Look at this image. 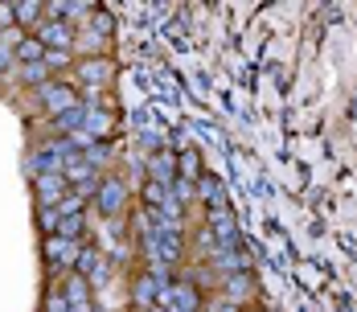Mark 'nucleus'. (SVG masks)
<instances>
[{
    "mask_svg": "<svg viewBox=\"0 0 357 312\" xmlns=\"http://www.w3.org/2000/svg\"><path fill=\"white\" fill-rule=\"evenodd\" d=\"M41 251H45V263H50V272L58 276V272H70L74 263H78V251H82V246L74 243V239H58V235H50Z\"/></svg>",
    "mask_w": 357,
    "mask_h": 312,
    "instance_id": "nucleus-1",
    "label": "nucleus"
},
{
    "mask_svg": "<svg viewBox=\"0 0 357 312\" xmlns=\"http://www.w3.org/2000/svg\"><path fill=\"white\" fill-rule=\"evenodd\" d=\"M210 235H214V243L226 246V251H238V246H243V235H238L230 209H210Z\"/></svg>",
    "mask_w": 357,
    "mask_h": 312,
    "instance_id": "nucleus-2",
    "label": "nucleus"
},
{
    "mask_svg": "<svg viewBox=\"0 0 357 312\" xmlns=\"http://www.w3.org/2000/svg\"><path fill=\"white\" fill-rule=\"evenodd\" d=\"M41 103H45L50 115H62V111L78 107V91L66 87V82H45V87H41Z\"/></svg>",
    "mask_w": 357,
    "mask_h": 312,
    "instance_id": "nucleus-3",
    "label": "nucleus"
},
{
    "mask_svg": "<svg viewBox=\"0 0 357 312\" xmlns=\"http://www.w3.org/2000/svg\"><path fill=\"white\" fill-rule=\"evenodd\" d=\"M148 181H156V185H165V189H173V181H177V156L165 148V152H152L148 156Z\"/></svg>",
    "mask_w": 357,
    "mask_h": 312,
    "instance_id": "nucleus-4",
    "label": "nucleus"
},
{
    "mask_svg": "<svg viewBox=\"0 0 357 312\" xmlns=\"http://www.w3.org/2000/svg\"><path fill=\"white\" fill-rule=\"evenodd\" d=\"M123 202H128V185H123L119 177H107V181L99 185V193H95V206H99V214H119V209H123Z\"/></svg>",
    "mask_w": 357,
    "mask_h": 312,
    "instance_id": "nucleus-5",
    "label": "nucleus"
},
{
    "mask_svg": "<svg viewBox=\"0 0 357 312\" xmlns=\"http://www.w3.org/2000/svg\"><path fill=\"white\" fill-rule=\"evenodd\" d=\"M37 41H41L45 50H70L74 45V29L66 25V21H41Z\"/></svg>",
    "mask_w": 357,
    "mask_h": 312,
    "instance_id": "nucleus-6",
    "label": "nucleus"
},
{
    "mask_svg": "<svg viewBox=\"0 0 357 312\" xmlns=\"http://www.w3.org/2000/svg\"><path fill=\"white\" fill-rule=\"evenodd\" d=\"M33 185H37V198H41V206H58L62 198H66V177L62 173H41V177H33Z\"/></svg>",
    "mask_w": 357,
    "mask_h": 312,
    "instance_id": "nucleus-7",
    "label": "nucleus"
},
{
    "mask_svg": "<svg viewBox=\"0 0 357 312\" xmlns=\"http://www.w3.org/2000/svg\"><path fill=\"white\" fill-rule=\"evenodd\" d=\"M74 267H78V276L86 279V283H99V279H103V259H99V251H95V246H82Z\"/></svg>",
    "mask_w": 357,
    "mask_h": 312,
    "instance_id": "nucleus-8",
    "label": "nucleus"
},
{
    "mask_svg": "<svg viewBox=\"0 0 357 312\" xmlns=\"http://www.w3.org/2000/svg\"><path fill=\"white\" fill-rule=\"evenodd\" d=\"M169 300H173V312H193V309H202V296H197V288H193L189 279H181L177 288L169 292Z\"/></svg>",
    "mask_w": 357,
    "mask_h": 312,
    "instance_id": "nucleus-9",
    "label": "nucleus"
},
{
    "mask_svg": "<svg viewBox=\"0 0 357 312\" xmlns=\"http://www.w3.org/2000/svg\"><path fill=\"white\" fill-rule=\"evenodd\" d=\"M177 181H189V185L202 181V156H197V148L177 152Z\"/></svg>",
    "mask_w": 357,
    "mask_h": 312,
    "instance_id": "nucleus-10",
    "label": "nucleus"
},
{
    "mask_svg": "<svg viewBox=\"0 0 357 312\" xmlns=\"http://www.w3.org/2000/svg\"><path fill=\"white\" fill-rule=\"evenodd\" d=\"M41 13H45L41 0H17L13 4V21L17 25H29V29H41Z\"/></svg>",
    "mask_w": 357,
    "mask_h": 312,
    "instance_id": "nucleus-11",
    "label": "nucleus"
},
{
    "mask_svg": "<svg viewBox=\"0 0 357 312\" xmlns=\"http://www.w3.org/2000/svg\"><path fill=\"white\" fill-rule=\"evenodd\" d=\"M13 58H17L21 66H37V62H45V45H41L37 37H21V41L13 45Z\"/></svg>",
    "mask_w": 357,
    "mask_h": 312,
    "instance_id": "nucleus-12",
    "label": "nucleus"
},
{
    "mask_svg": "<svg viewBox=\"0 0 357 312\" xmlns=\"http://www.w3.org/2000/svg\"><path fill=\"white\" fill-rule=\"evenodd\" d=\"M62 177H66V185H70V189H78V185H86V181H95V169H91V165H86V161H82V156H74V161H66V165H62Z\"/></svg>",
    "mask_w": 357,
    "mask_h": 312,
    "instance_id": "nucleus-13",
    "label": "nucleus"
},
{
    "mask_svg": "<svg viewBox=\"0 0 357 312\" xmlns=\"http://www.w3.org/2000/svg\"><path fill=\"white\" fill-rule=\"evenodd\" d=\"M214 267H218V272H226V276H230V272H234V276H243V272H247L250 263L243 259V255H238V251H226V246H214Z\"/></svg>",
    "mask_w": 357,
    "mask_h": 312,
    "instance_id": "nucleus-14",
    "label": "nucleus"
},
{
    "mask_svg": "<svg viewBox=\"0 0 357 312\" xmlns=\"http://www.w3.org/2000/svg\"><path fill=\"white\" fill-rule=\"evenodd\" d=\"M197 193H202V202L210 209H226V193H222V181L218 177H202L197 181Z\"/></svg>",
    "mask_w": 357,
    "mask_h": 312,
    "instance_id": "nucleus-15",
    "label": "nucleus"
},
{
    "mask_svg": "<svg viewBox=\"0 0 357 312\" xmlns=\"http://www.w3.org/2000/svg\"><path fill=\"white\" fill-rule=\"evenodd\" d=\"M62 296H66V304H91V288H86V279L78 276H66V283H62Z\"/></svg>",
    "mask_w": 357,
    "mask_h": 312,
    "instance_id": "nucleus-16",
    "label": "nucleus"
},
{
    "mask_svg": "<svg viewBox=\"0 0 357 312\" xmlns=\"http://www.w3.org/2000/svg\"><path fill=\"white\" fill-rule=\"evenodd\" d=\"M82 115H86V103L70 107V111H62V115H54V128L70 136V132H78V128H82Z\"/></svg>",
    "mask_w": 357,
    "mask_h": 312,
    "instance_id": "nucleus-17",
    "label": "nucleus"
},
{
    "mask_svg": "<svg viewBox=\"0 0 357 312\" xmlns=\"http://www.w3.org/2000/svg\"><path fill=\"white\" fill-rule=\"evenodd\" d=\"M82 132H91V136H107L111 132V119L103 115V111H95V107H86V115H82Z\"/></svg>",
    "mask_w": 357,
    "mask_h": 312,
    "instance_id": "nucleus-18",
    "label": "nucleus"
},
{
    "mask_svg": "<svg viewBox=\"0 0 357 312\" xmlns=\"http://www.w3.org/2000/svg\"><path fill=\"white\" fill-rule=\"evenodd\" d=\"M78 74H82V82H86V87H103V82H107V74H111V66H107V62H82Z\"/></svg>",
    "mask_w": 357,
    "mask_h": 312,
    "instance_id": "nucleus-19",
    "label": "nucleus"
},
{
    "mask_svg": "<svg viewBox=\"0 0 357 312\" xmlns=\"http://www.w3.org/2000/svg\"><path fill=\"white\" fill-rule=\"evenodd\" d=\"M82 226H86L82 214H66V218L58 222V239H74V243H78V239H82Z\"/></svg>",
    "mask_w": 357,
    "mask_h": 312,
    "instance_id": "nucleus-20",
    "label": "nucleus"
},
{
    "mask_svg": "<svg viewBox=\"0 0 357 312\" xmlns=\"http://www.w3.org/2000/svg\"><path fill=\"white\" fill-rule=\"evenodd\" d=\"M165 198H169V189H165V185H156V181H144V206H148V209H156Z\"/></svg>",
    "mask_w": 357,
    "mask_h": 312,
    "instance_id": "nucleus-21",
    "label": "nucleus"
},
{
    "mask_svg": "<svg viewBox=\"0 0 357 312\" xmlns=\"http://www.w3.org/2000/svg\"><path fill=\"white\" fill-rule=\"evenodd\" d=\"M136 304H140L144 312L156 304V283H152L148 276H144V279H140V288H136Z\"/></svg>",
    "mask_w": 357,
    "mask_h": 312,
    "instance_id": "nucleus-22",
    "label": "nucleus"
},
{
    "mask_svg": "<svg viewBox=\"0 0 357 312\" xmlns=\"http://www.w3.org/2000/svg\"><path fill=\"white\" fill-rule=\"evenodd\" d=\"M37 222H41V230H45V235H58L62 214H58V206H41V218H37Z\"/></svg>",
    "mask_w": 357,
    "mask_h": 312,
    "instance_id": "nucleus-23",
    "label": "nucleus"
},
{
    "mask_svg": "<svg viewBox=\"0 0 357 312\" xmlns=\"http://www.w3.org/2000/svg\"><path fill=\"white\" fill-rule=\"evenodd\" d=\"M45 78H50V66H45V62H37V66H25V82H33V87H45Z\"/></svg>",
    "mask_w": 357,
    "mask_h": 312,
    "instance_id": "nucleus-24",
    "label": "nucleus"
},
{
    "mask_svg": "<svg viewBox=\"0 0 357 312\" xmlns=\"http://www.w3.org/2000/svg\"><path fill=\"white\" fill-rule=\"evenodd\" d=\"M169 193H173V198H177L181 206H189V198H193V193H197V185H189V181H173V189H169Z\"/></svg>",
    "mask_w": 357,
    "mask_h": 312,
    "instance_id": "nucleus-25",
    "label": "nucleus"
},
{
    "mask_svg": "<svg viewBox=\"0 0 357 312\" xmlns=\"http://www.w3.org/2000/svg\"><path fill=\"white\" fill-rule=\"evenodd\" d=\"M82 161H86L91 169H95V165H103V161H107V144H91V148L82 152Z\"/></svg>",
    "mask_w": 357,
    "mask_h": 312,
    "instance_id": "nucleus-26",
    "label": "nucleus"
},
{
    "mask_svg": "<svg viewBox=\"0 0 357 312\" xmlns=\"http://www.w3.org/2000/svg\"><path fill=\"white\" fill-rule=\"evenodd\" d=\"M45 66H50V70L70 66V50H45Z\"/></svg>",
    "mask_w": 357,
    "mask_h": 312,
    "instance_id": "nucleus-27",
    "label": "nucleus"
},
{
    "mask_svg": "<svg viewBox=\"0 0 357 312\" xmlns=\"http://www.w3.org/2000/svg\"><path fill=\"white\" fill-rule=\"evenodd\" d=\"M45 312H70L66 296H62V292H58V296H50V300H45Z\"/></svg>",
    "mask_w": 357,
    "mask_h": 312,
    "instance_id": "nucleus-28",
    "label": "nucleus"
},
{
    "mask_svg": "<svg viewBox=\"0 0 357 312\" xmlns=\"http://www.w3.org/2000/svg\"><path fill=\"white\" fill-rule=\"evenodd\" d=\"M111 29H115L111 13H99V17H95V34H111Z\"/></svg>",
    "mask_w": 357,
    "mask_h": 312,
    "instance_id": "nucleus-29",
    "label": "nucleus"
},
{
    "mask_svg": "<svg viewBox=\"0 0 357 312\" xmlns=\"http://www.w3.org/2000/svg\"><path fill=\"white\" fill-rule=\"evenodd\" d=\"M13 62H17V58H13V45H0V74L13 66Z\"/></svg>",
    "mask_w": 357,
    "mask_h": 312,
    "instance_id": "nucleus-30",
    "label": "nucleus"
},
{
    "mask_svg": "<svg viewBox=\"0 0 357 312\" xmlns=\"http://www.w3.org/2000/svg\"><path fill=\"white\" fill-rule=\"evenodd\" d=\"M13 25V4H0V29H8Z\"/></svg>",
    "mask_w": 357,
    "mask_h": 312,
    "instance_id": "nucleus-31",
    "label": "nucleus"
},
{
    "mask_svg": "<svg viewBox=\"0 0 357 312\" xmlns=\"http://www.w3.org/2000/svg\"><path fill=\"white\" fill-rule=\"evenodd\" d=\"M148 312H169V309H165V304H152V309H148Z\"/></svg>",
    "mask_w": 357,
    "mask_h": 312,
    "instance_id": "nucleus-32",
    "label": "nucleus"
},
{
    "mask_svg": "<svg viewBox=\"0 0 357 312\" xmlns=\"http://www.w3.org/2000/svg\"><path fill=\"white\" fill-rule=\"evenodd\" d=\"M193 312H202V309H193Z\"/></svg>",
    "mask_w": 357,
    "mask_h": 312,
    "instance_id": "nucleus-33",
    "label": "nucleus"
}]
</instances>
